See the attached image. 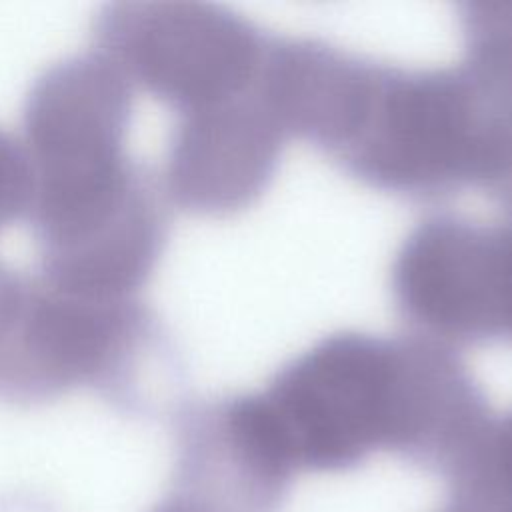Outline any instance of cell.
<instances>
[{
  "mask_svg": "<svg viewBox=\"0 0 512 512\" xmlns=\"http://www.w3.org/2000/svg\"><path fill=\"white\" fill-rule=\"evenodd\" d=\"M132 94L92 70L52 74L22 108L40 276L84 298H136L168 242L160 178L130 158Z\"/></svg>",
  "mask_w": 512,
  "mask_h": 512,
  "instance_id": "obj_1",
  "label": "cell"
},
{
  "mask_svg": "<svg viewBox=\"0 0 512 512\" xmlns=\"http://www.w3.org/2000/svg\"><path fill=\"white\" fill-rule=\"evenodd\" d=\"M240 440L282 484L336 472L380 448L402 452L408 416L404 338L336 332L284 364L260 392L226 398Z\"/></svg>",
  "mask_w": 512,
  "mask_h": 512,
  "instance_id": "obj_2",
  "label": "cell"
},
{
  "mask_svg": "<svg viewBox=\"0 0 512 512\" xmlns=\"http://www.w3.org/2000/svg\"><path fill=\"white\" fill-rule=\"evenodd\" d=\"M170 348L138 298L94 300L0 262V400L52 402L88 388L124 414H148L170 374Z\"/></svg>",
  "mask_w": 512,
  "mask_h": 512,
  "instance_id": "obj_3",
  "label": "cell"
},
{
  "mask_svg": "<svg viewBox=\"0 0 512 512\" xmlns=\"http://www.w3.org/2000/svg\"><path fill=\"white\" fill-rule=\"evenodd\" d=\"M336 160L388 192L476 186L504 200L512 192V138L462 66H378L364 116Z\"/></svg>",
  "mask_w": 512,
  "mask_h": 512,
  "instance_id": "obj_4",
  "label": "cell"
},
{
  "mask_svg": "<svg viewBox=\"0 0 512 512\" xmlns=\"http://www.w3.org/2000/svg\"><path fill=\"white\" fill-rule=\"evenodd\" d=\"M94 52L176 116L224 104L258 84L268 44L236 12L208 2L122 0L92 24Z\"/></svg>",
  "mask_w": 512,
  "mask_h": 512,
  "instance_id": "obj_5",
  "label": "cell"
},
{
  "mask_svg": "<svg viewBox=\"0 0 512 512\" xmlns=\"http://www.w3.org/2000/svg\"><path fill=\"white\" fill-rule=\"evenodd\" d=\"M390 280L414 336L452 350L504 338L496 226L458 216L420 222L398 248Z\"/></svg>",
  "mask_w": 512,
  "mask_h": 512,
  "instance_id": "obj_6",
  "label": "cell"
},
{
  "mask_svg": "<svg viewBox=\"0 0 512 512\" xmlns=\"http://www.w3.org/2000/svg\"><path fill=\"white\" fill-rule=\"evenodd\" d=\"M286 138L258 84L240 98L182 114L166 148L164 194L190 214H236L268 188Z\"/></svg>",
  "mask_w": 512,
  "mask_h": 512,
  "instance_id": "obj_7",
  "label": "cell"
},
{
  "mask_svg": "<svg viewBox=\"0 0 512 512\" xmlns=\"http://www.w3.org/2000/svg\"><path fill=\"white\" fill-rule=\"evenodd\" d=\"M452 472L472 474L512 502V412L490 420Z\"/></svg>",
  "mask_w": 512,
  "mask_h": 512,
  "instance_id": "obj_8",
  "label": "cell"
},
{
  "mask_svg": "<svg viewBox=\"0 0 512 512\" xmlns=\"http://www.w3.org/2000/svg\"><path fill=\"white\" fill-rule=\"evenodd\" d=\"M32 192L30 162L22 142L0 128V232L26 216Z\"/></svg>",
  "mask_w": 512,
  "mask_h": 512,
  "instance_id": "obj_9",
  "label": "cell"
},
{
  "mask_svg": "<svg viewBox=\"0 0 512 512\" xmlns=\"http://www.w3.org/2000/svg\"><path fill=\"white\" fill-rule=\"evenodd\" d=\"M500 250V304L504 338H512V208L510 218L496 226Z\"/></svg>",
  "mask_w": 512,
  "mask_h": 512,
  "instance_id": "obj_10",
  "label": "cell"
},
{
  "mask_svg": "<svg viewBox=\"0 0 512 512\" xmlns=\"http://www.w3.org/2000/svg\"><path fill=\"white\" fill-rule=\"evenodd\" d=\"M150 512H224V508L204 490L176 482L174 490Z\"/></svg>",
  "mask_w": 512,
  "mask_h": 512,
  "instance_id": "obj_11",
  "label": "cell"
}]
</instances>
